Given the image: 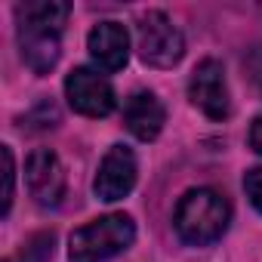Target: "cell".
<instances>
[{"mask_svg":"<svg viewBox=\"0 0 262 262\" xmlns=\"http://www.w3.org/2000/svg\"><path fill=\"white\" fill-rule=\"evenodd\" d=\"M53 244H56V234H53V231L34 234V237L25 244L19 262H50V259H53Z\"/></svg>","mask_w":262,"mask_h":262,"instance_id":"11","label":"cell"},{"mask_svg":"<svg viewBox=\"0 0 262 262\" xmlns=\"http://www.w3.org/2000/svg\"><path fill=\"white\" fill-rule=\"evenodd\" d=\"M250 148L256 151V155H262V117H256L253 123H250Z\"/></svg>","mask_w":262,"mask_h":262,"instance_id":"14","label":"cell"},{"mask_svg":"<svg viewBox=\"0 0 262 262\" xmlns=\"http://www.w3.org/2000/svg\"><path fill=\"white\" fill-rule=\"evenodd\" d=\"M0 158H4V207H0V216H10L13 194H16V161H13V148L10 145H0Z\"/></svg>","mask_w":262,"mask_h":262,"instance_id":"12","label":"cell"},{"mask_svg":"<svg viewBox=\"0 0 262 262\" xmlns=\"http://www.w3.org/2000/svg\"><path fill=\"white\" fill-rule=\"evenodd\" d=\"M164 123H167V108H164V102L155 93L139 90V93H133L126 99V105H123V126L139 142H155L161 136Z\"/></svg>","mask_w":262,"mask_h":262,"instance_id":"9","label":"cell"},{"mask_svg":"<svg viewBox=\"0 0 262 262\" xmlns=\"http://www.w3.org/2000/svg\"><path fill=\"white\" fill-rule=\"evenodd\" d=\"M228 222H231V204L216 188H191V191H185L179 198V204H176V213H173L176 234L188 247L216 244L228 231Z\"/></svg>","mask_w":262,"mask_h":262,"instance_id":"2","label":"cell"},{"mask_svg":"<svg viewBox=\"0 0 262 262\" xmlns=\"http://www.w3.org/2000/svg\"><path fill=\"white\" fill-rule=\"evenodd\" d=\"M28 194L40 207H59L65 198V167L53 148H34L25 161Z\"/></svg>","mask_w":262,"mask_h":262,"instance_id":"8","label":"cell"},{"mask_svg":"<svg viewBox=\"0 0 262 262\" xmlns=\"http://www.w3.org/2000/svg\"><path fill=\"white\" fill-rule=\"evenodd\" d=\"M136 241V222L126 213H108L99 216L80 228L71 231L68 237V259L71 262H105Z\"/></svg>","mask_w":262,"mask_h":262,"instance_id":"3","label":"cell"},{"mask_svg":"<svg viewBox=\"0 0 262 262\" xmlns=\"http://www.w3.org/2000/svg\"><path fill=\"white\" fill-rule=\"evenodd\" d=\"M244 191H247L250 204L262 213V167H256V170H250L244 176Z\"/></svg>","mask_w":262,"mask_h":262,"instance_id":"13","label":"cell"},{"mask_svg":"<svg viewBox=\"0 0 262 262\" xmlns=\"http://www.w3.org/2000/svg\"><path fill=\"white\" fill-rule=\"evenodd\" d=\"M7 262H10V259H7Z\"/></svg>","mask_w":262,"mask_h":262,"instance_id":"15","label":"cell"},{"mask_svg":"<svg viewBox=\"0 0 262 262\" xmlns=\"http://www.w3.org/2000/svg\"><path fill=\"white\" fill-rule=\"evenodd\" d=\"M65 96H68V105L83 117H108L117 108L111 80L93 68H74L65 77Z\"/></svg>","mask_w":262,"mask_h":262,"instance_id":"6","label":"cell"},{"mask_svg":"<svg viewBox=\"0 0 262 262\" xmlns=\"http://www.w3.org/2000/svg\"><path fill=\"white\" fill-rule=\"evenodd\" d=\"M136 50H139V59L145 65L173 68L185 56V37L167 13L148 10L136 25Z\"/></svg>","mask_w":262,"mask_h":262,"instance_id":"4","label":"cell"},{"mask_svg":"<svg viewBox=\"0 0 262 262\" xmlns=\"http://www.w3.org/2000/svg\"><path fill=\"white\" fill-rule=\"evenodd\" d=\"M86 50L102 71H120L129 62V34L120 22H99L86 37Z\"/></svg>","mask_w":262,"mask_h":262,"instance_id":"10","label":"cell"},{"mask_svg":"<svg viewBox=\"0 0 262 262\" xmlns=\"http://www.w3.org/2000/svg\"><path fill=\"white\" fill-rule=\"evenodd\" d=\"M136 179H139V164H136V155L133 148L126 145H111L96 170V179H93V191L99 201L105 204H114V201H123L129 191L136 188Z\"/></svg>","mask_w":262,"mask_h":262,"instance_id":"7","label":"cell"},{"mask_svg":"<svg viewBox=\"0 0 262 262\" xmlns=\"http://www.w3.org/2000/svg\"><path fill=\"white\" fill-rule=\"evenodd\" d=\"M188 99L210 120H225L231 114V93H228L225 68L219 59L198 62V68L191 71V80H188Z\"/></svg>","mask_w":262,"mask_h":262,"instance_id":"5","label":"cell"},{"mask_svg":"<svg viewBox=\"0 0 262 262\" xmlns=\"http://www.w3.org/2000/svg\"><path fill=\"white\" fill-rule=\"evenodd\" d=\"M19 16V53L34 74H50L62 56V31L71 16L65 0H34L16 7Z\"/></svg>","mask_w":262,"mask_h":262,"instance_id":"1","label":"cell"}]
</instances>
